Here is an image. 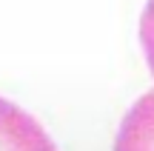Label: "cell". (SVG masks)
Masks as SVG:
<instances>
[{"label": "cell", "instance_id": "obj_1", "mask_svg": "<svg viewBox=\"0 0 154 151\" xmlns=\"http://www.w3.org/2000/svg\"><path fill=\"white\" fill-rule=\"evenodd\" d=\"M0 151H57L46 128L20 106L0 97Z\"/></svg>", "mask_w": 154, "mask_h": 151}, {"label": "cell", "instance_id": "obj_2", "mask_svg": "<svg viewBox=\"0 0 154 151\" xmlns=\"http://www.w3.org/2000/svg\"><path fill=\"white\" fill-rule=\"evenodd\" d=\"M114 151H154V91L143 94L123 117Z\"/></svg>", "mask_w": 154, "mask_h": 151}, {"label": "cell", "instance_id": "obj_3", "mask_svg": "<svg viewBox=\"0 0 154 151\" xmlns=\"http://www.w3.org/2000/svg\"><path fill=\"white\" fill-rule=\"evenodd\" d=\"M140 46H143L146 63H149L151 74H154V0H149L140 17Z\"/></svg>", "mask_w": 154, "mask_h": 151}]
</instances>
